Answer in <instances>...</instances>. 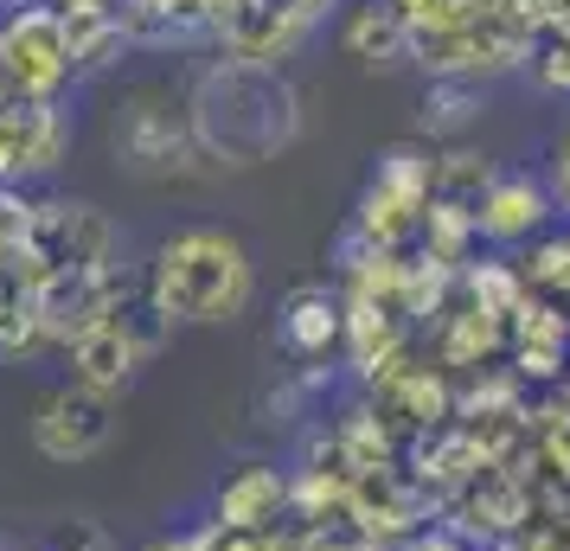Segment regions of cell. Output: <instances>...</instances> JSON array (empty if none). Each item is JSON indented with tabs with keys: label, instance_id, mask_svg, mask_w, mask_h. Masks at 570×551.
<instances>
[{
	"label": "cell",
	"instance_id": "cell-17",
	"mask_svg": "<svg viewBox=\"0 0 570 551\" xmlns=\"http://www.w3.org/2000/svg\"><path fill=\"white\" fill-rule=\"evenodd\" d=\"M13 7H27V0H13Z\"/></svg>",
	"mask_w": 570,
	"mask_h": 551
},
{
	"label": "cell",
	"instance_id": "cell-1",
	"mask_svg": "<svg viewBox=\"0 0 570 551\" xmlns=\"http://www.w3.org/2000/svg\"><path fill=\"white\" fill-rule=\"evenodd\" d=\"M186 135L212 167H263L295 148L302 135V90L283 78V65L263 58H218L186 83Z\"/></svg>",
	"mask_w": 570,
	"mask_h": 551
},
{
	"label": "cell",
	"instance_id": "cell-3",
	"mask_svg": "<svg viewBox=\"0 0 570 551\" xmlns=\"http://www.w3.org/2000/svg\"><path fill=\"white\" fill-rule=\"evenodd\" d=\"M0 71H7V97L27 104H58V90L71 78V32L52 0H27L0 20Z\"/></svg>",
	"mask_w": 570,
	"mask_h": 551
},
{
	"label": "cell",
	"instance_id": "cell-16",
	"mask_svg": "<svg viewBox=\"0 0 570 551\" xmlns=\"http://www.w3.org/2000/svg\"><path fill=\"white\" fill-rule=\"evenodd\" d=\"M7 551H32V545H7Z\"/></svg>",
	"mask_w": 570,
	"mask_h": 551
},
{
	"label": "cell",
	"instance_id": "cell-4",
	"mask_svg": "<svg viewBox=\"0 0 570 551\" xmlns=\"http://www.w3.org/2000/svg\"><path fill=\"white\" fill-rule=\"evenodd\" d=\"M116 160L129 174H180L186 160H199L186 135V109L155 90H129V104H116Z\"/></svg>",
	"mask_w": 570,
	"mask_h": 551
},
{
	"label": "cell",
	"instance_id": "cell-5",
	"mask_svg": "<svg viewBox=\"0 0 570 551\" xmlns=\"http://www.w3.org/2000/svg\"><path fill=\"white\" fill-rule=\"evenodd\" d=\"M109 436H116V411H109V397L83 392V385H58V392L32 411V449H39L46 462H58V469L104 455Z\"/></svg>",
	"mask_w": 570,
	"mask_h": 551
},
{
	"label": "cell",
	"instance_id": "cell-13",
	"mask_svg": "<svg viewBox=\"0 0 570 551\" xmlns=\"http://www.w3.org/2000/svg\"><path fill=\"white\" fill-rule=\"evenodd\" d=\"M525 289H564L570 295V232L564 237H532V250L519 263Z\"/></svg>",
	"mask_w": 570,
	"mask_h": 551
},
{
	"label": "cell",
	"instance_id": "cell-10",
	"mask_svg": "<svg viewBox=\"0 0 570 551\" xmlns=\"http://www.w3.org/2000/svg\"><path fill=\"white\" fill-rule=\"evenodd\" d=\"M283 506H288L283 469L250 462V469H237L232 481L218 488V500H212V532H269Z\"/></svg>",
	"mask_w": 570,
	"mask_h": 551
},
{
	"label": "cell",
	"instance_id": "cell-9",
	"mask_svg": "<svg viewBox=\"0 0 570 551\" xmlns=\"http://www.w3.org/2000/svg\"><path fill=\"white\" fill-rule=\"evenodd\" d=\"M58 148H65V116H58V104H27V97H7L0 104V180L58 167Z\"/></svg>",
	"mask_w": 570,
	"mask_h": 551
},
{
	"label": "cell",
	"instance_id": "cell-8",
	"mask_svg": "<svg viewBox=\"0 0 570 551\" xmlns=\"http://www.w3.org/2000/svg\"><path fill=\"white\" fill-rule=\"evenodd\" d=\"M276 341L295 366H321L327 353L346 346V295H334L327 283L288 289L283 308H276Z\"/></svg>",
	"mask_w": 570,
	"mask_h": 551
},
{
	"label": "cell",
	"instance_id": "cell-6",
	"mask_svg": "<svg viewBox=\"0 0 570 551\" xmlns=\"http://www.w3.org/2000/svg\"><path fill=\"white\" fill-rule=\"evenodd\" d=\"M551 218H558V199L532 174H493L481 186V199H474V237L493 244V250H519V244L544 237Z\"/></svg>",
	"mask_w": 570,
	"mask_h": 551
},
{
	"label": "cell",
	"instance_id": "cell-12",
	"mask_svg": "<svg viewBox=\"0 0 570 551\" xmlns=\"http://www.w3.org/2000/svg\"><path fill=\"white\" fill-rule=\"evenodd\" d=\"M481 116V83L468 78H436L430 83V97H423V129H468Z\"/></svg>",
	"mask_w": 570,
	"mask_h": 551
},
{
	"label": "cell",
	"instance_id": "cell-14",
	"mask_svg": "<svg viewBox=\"0 0 570 551\" xmlns=\"http://www.w3.org/2000/svg\"><path fill=\"white\" fill-rule=\"evenodd\" d=\"M46 551H116V539H109V525L97 520H58V532L46 539Z\"/></svg>",
	"mask_w": 570,
	"mask_h": 551
},
{
	"label": "cell",
	"instance_id": "cell-15",
	"mask_svg": "<svg viewBox=\"0 0 570 551\" xmlns=\"http://www.w3.org/2000/svg\"><path fill=\"white\" fill-rule=\"evenodd\" d=\"M65 20H83V13H122V0H52Z\"/></svg>",
	"mask_w": 570,
	"mask_h": 551
},
{
	"label": "cell",
	"instance_id": "cell-11",
	"mask_svg": "<svg viewBox=\"0 0 570 551\" xmlns=\"http://www.w3.org/2000/svg\"><path fill=\"white\" fill-rule=\"evenodd\" d=\"M65 32H71V78L109 71L116 58L129 52V27H122V13H83V20H65Z\"/></svg>",
	"mask_w": 570,
	"mask_h": 551
},
{
	"label": "cell",
	"instance_id": "cell-2",
	"mask_svg": "<svg viewBox=\"0 0 570 551\" xmlns=\"http://www.w3.org/2000/svg\"><path fill=\"white\" fill-rule=\"evenodd\" d=\"M141 295L160 327H225L257 302L250 244L225 225H180L155 244Z\"/></svg>",
	"mask_w": 570,
	"mask_h": 551
},
{
	"label": "cell",
	"instance_id": "cell-7",
	"mask_svg": "<svg viewBox=\"0 0 570 551\" xmlns=\"http://www.w3.org/2000/svg\"><path fill=\"white\" fill-rule=\"evenodd\" d=\"M141 360H148V341H135V315L109 308V315H97L90 327L71 334V385H83V392H97V397L122 392L141 372Z\"/></svg>",
	"mask_w": 570,
	"mask_h": 551
}]
</instances>
